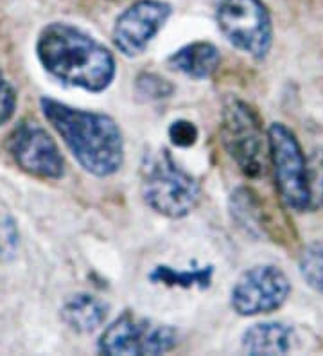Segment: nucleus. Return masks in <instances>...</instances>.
<instances>
[{
  "label": "nucleus",
  "mask_w": 323,
  "mask_h": 356,
  "mask_svg": "<svg viewBox=\"0 0 323 356\" xmlns=\"http://www.w3.org/2000/svg\"><path fill=\"white\" fill-rule=\"evenodd\" d=\"M293 330L282 322H263L242 334V349L248 355H285L293 349Z\"/></svg>",
  "instance_id": "obj_11"
},
{
  "label": "nucleus",
  "mask_w": 323,
  "mask_h": 356,
  "mask_svg": "<svg viewBox=\"0 0 323 356\" xmlns=\"http://www.w3.org/2000/svg\"><path fill=\"white\" fill-rule=\"evenodd\" d=\"M310 193H313V207L323 209V149L313 153L309 162Z\"/></svg>",
  "instance_id": "obj_18"
},
{
  "label": "nucleus",
  "mask_w": 323,
  "mask_h": 356,
  "mask_svg": "<svg viewBox=\"0 0 323 356\" xmlns=\"http://www.w3.org/2000/svg\"><path fill=\"white\" fill-rule=\"evenodd\" d=\"M230 213L232 220L241 227L246 234L250 236H263L264 234V222H263V207L257 196L245 187H239L230 198Z\"/></svg>",
  "instance_id": "obj_14"
},
{
  "label": "nucleus",
  "mask_w": 323,
  "mask_h": 356,
  "mask_svg": "<svg viewBox=\"0 0 323 356\" xmlns=\"http://www.w3.org/2000/svg\"><path fill=\"white\" fill-rule=\"evenodd\" d=\"M108 317V305L90 293H78L67 299L61 308V318L70 330L78 333H92L103 326Z\"/></svg>",
  "instance_id": "obj_13"
},
{
  "label": "nucleus",
  "mask_w": 323,
  "mask_h": 356,
  "mask_svg": "<svg viewBox=\"0 0 323 356\" xmlns=\"http://www.w3.org/2000/svg\"><path fill=\"white\" fill-rule=\"evenodd\" d=\"M267 148L280 200L295 213H306L313 209L309 161L304 155L295 131L282 122H273L267 128Z\"/></svg>",
  "instance_id": "obj_4"
},
{
  "label": "nucleus",
  "mask_w": 323,
  "mask_h": 356,
  "mask_svg": "<svg viewBox=\"0 0 323 356\" xmlns=\"http://www.w3.org/2000/svg\"><path fill=\"white\" fill-rule=\"evenodd\" d=\"M221 140L237 168L250 178L266 173L263 122L250 104L229 96L221 108Z\"/></svg>",
  "instance_id": "obj_5"
},
{
  "label": "nucleus",
  "mask_w": 323,
  "mask_h": 356,
  "mask_svg": "<svg viewBox=\"0 0 323 356\" xmlns=\"http://www.w3.org/2000/svg\"><path fill=\"white\" fill-rule=\"evenodd\" d=\"M178 342V333L167 324L126 312L104 330L99 339L103 355H162Z\"/></svg>",
  "instance_id": "obj_7"
},
{
  "label": "nucleus",
  "mask_w": 323,
  "mask_h": 356,
  "mask_svg": "<svg viewBox=\"0 0 323 356\" xmlns=\"http://www.w3.org/2000/svg\"><path fill=\"white\" fill-rule=\"evenodd\" d=\"M36 54L49 74L88 92L106 90L115 79V58L79 27L52 22L43 27Z\"/></svg>",
  "instance_id": "obj_1"
},
{
  "label": "nucleus",
  "mask_w": 323,
  "mask_h": 356,
  "mask_svg": "<svg viewBox=\"0 0 323 356\" xmlns=\"http://www.w3.org/2000/svg\"><path fill=\"white\" fill-rule=\"evenodd\" d=\"M151 281L162 282L167 286H181V288H207L212 281V266L198 270H172L169 266H156L153 274L149 275Z\"/></svg>",
  "instance_id": "obj_15"
},
{
  "label": "nucleus",
  "mask_w": 323,
  "mask_h": 356,
  "mask_svg": "<svg viewBox=\"0 0 323 356\" xmlns=\"http://www.w3.org/2000/svg\"><path fill=\"white\" fill-rule=\"evenodd\" d=\"M300 274L313 290L323 293V241L307 245L298 259Z\"/></svg>",
  "instance_id": "obj_16"
},
{
  "label": "nucleus",
  "mask_w": 323,
  "mask_h": 356,
  "mask_svg": "<svg viewBox=\"0 0 323 356\" xmlns=\"http://www.w3.org/2000/svg\"><path fill=\"white\" fill-rule=\"evenodd\" d=\"M172 9L162 0H138L119 15L113 27V44L128 58L142 54L171 17Z\"/></svg>",
  "instance_id": "obj_10"
},
{
  "label": "nucleus",
  "mask_w": 323,
  "mask_h": 356,
  "mask_svg": "<svg viewBox=\"0 0 323 356\" xmlns=\"http://www.w3.org/2000/svg\"><path fill=\"white\" fill-rule=\"evenodd\" d=\"M42 112L58 131L83 170L95 177H112L124 162L122 134L110 115L72 108L51 97H42Z\"/></svg>",
  "instance_id": "obj_2"
},
{
  "label": "nucleus",
  "mask_w": 323,
  "mask_h": 356,
  "mask_svg": "<svg viewBox=\"0 0 323 356\" xmlns=\"http://www.w3.org/2000/svg\"><path fill=\"white\" fill-rule=\"evenodd\" d=\"M291 293L288 275L275 265H258L246 270L232 288L230 305L242 317L273 313L285 305Z\"/></svg>",
  "instance_id": "obj_8"
},
{
  "label": "nucleus",
  "mask_w": 323,
  "mask_h": 356,
  "mask_svg": "<svg viewBox=\"0 0 323 356\" xmlns=\"http://www.w3.org/2000/svg\"><path fill=\"white\" fill-rule=\"evenodd\" d=\"M215 22L239 51L264 60L273 45V24L263 0H217Z\"/></svg>",
  "instance_id": "obj_6"
},
{
  "label": "nucleus",
  "mask_w": 323,
  "mask_h": 356,
  "mask_svg": "<svg viewBox=\"0 0 323 356\" xmlns=\"http://www.w3.org/2000/svg\"><path fill=\"white\" fill-rule=\"evenodd\" d=\"M140 175L144 202L158 214L183 218L201 200V187L196 178L181 170L167 149L146 155Z\"/></svg>",
  "instance_id": "obj_3"
},
{
  "label": "nucleus",
  "mask_w": 323,
  "mask_h": 356,
  "mask_svg": "<svg viewBox=\"0 0 323 356\" xmlns=\"http://www.w3.org/2000/svg\"><path fill=\"white\" fill-rule=\"evenodd\" d=\"M220 51L208 42H194L169 56V65L192 79H207L220 67Z\"/></svg>",
  "instance_id": "obj_12"
},
{
  "label": "nucleus",
  "mask_w": 323,
  "mask_h": 356,
  "mask_svg": "<svg viewBox=\"0 0 323 356\" xmlns=\"http://www.w3.org/2000/svg\"><path fill=\"white\" fill-rule=\"evenodd\" d=\"M135 92L144 101H160L171 96L174 92V87L162 76L144 72L135 81Z\"/></svg>",
  "instance_id": "obj_17"
},
{
  "label": "nucleus",
  "mask_w": 323,
  "mask_h": 356,
  "mask_svg": "<svg viewBox=\"0 0 323 356\" xmlns=\"http://www.w3.org/2000/svg\"><path fill=\"white\" fill-rule=\"evenodd\" d=\"M15 110H17V92L0 70V127H4L13 118Z\"/></svg>",
  "instance_id": "obj_19"
},
{
  "label": "nucleus",
  "mask_w": 323,
  "mask_h": 356,
  "mask_svg": "<svg viewBox=\"0 0 323 356\" xmlns=\"http://www.w3.org/2000/svg\"><path fill=\"white\" fill-rule=\"evenodd\" d=\"M169 139L178 148H189L198 140V128L190 121H174L169 128Z\"/></svg>",
  "instance_id": "obj_20"
},
{
  "label": "nucleus",
  "mask_w": 323,
  "mask_h": 356,
  "mask_svg": "<svg viewBox=\"0 0 323 356\" xmlns=\"http://www.w3.org/2000/svg\"><path fill=\"white\" fill-rule=\"evenodd\" d=\"M8 152L18 168L43 180L63 177L65 162L47 130L33 121H22L8 139Z\"/></svg>",
  "instance_id": "obj_9"
}]
</instances>
